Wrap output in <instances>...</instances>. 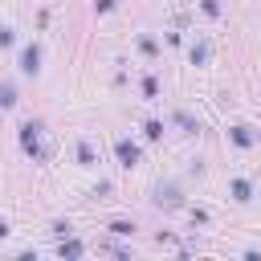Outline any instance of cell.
<instances>
[{
	"label": "cell",
	"instance_id": "30bf717a",
	"mask_svg": "<svg viewBox=\"0 0 261 261\" xmlns=\"http://www.w3.org/2000/svg\"><path fill=\"white\" fill-rule=\"evenodd\" d=\"M175 122H179V126H184V130H200V122H196V118H192V114H184V110H179V114H175Z\"/></svg>",
	"mask_w": 261,
	"mask_h": 261
},
{
	"label": "cell",
	"instance_id": "8992f818",
	"mask_svg": "<svg viewBox=\"0 0 261 261\" xmlns=\"http://www.w3.org/2000/svg\"><path fill=\"white\" fill-rule=\"evenodd\" d=\"M0 106H4V110L16 106V90H12V82H0Z\"/></svg>",
	"mask_w": 261,
	"mask_h": 261
},
{
	"label": "cell",
	"instance_id": "7a4b0ae2",
	"mask_svg": "<svg viewBox=\"0 0 261 261\" xmlns=\"http://www.w3.org/2000/svg\"><path fill=\"white\" fill-rule=\"evenodd\" d=\"M114 155H118L122 167H135V163H139V147H135L130 139H118V143H114Z\"/></svg>",
	"mask_w": 261,
	"mask_h": 261
},
{
	"label": "cell",
	"instance_id": "4fadbf2b",
	"mask_svg": "<svg viewBox=\"0 0 261 261\" xmlns=\"http://www.w3.org/2000/svg\"><path fill=\"white\" fill-rule=\"evenodd\" d=\"M163 135V122H147V139H159Z\"/></svg>",
	"mask_w": 261,
	"mask_h": 261
},
{
	"label": "cell",
	"instance_id": "7c38bea8",
	"mask_svg": "<svg viewBox=\"0 0 261 261\" xmlns=\"http://www.w3.org/2000/svg\"><path fill=\"white\" fill-rule=\"evenodd\" d=\"M110 232H118V237H126V232H135V228H130L126 220H114V224H110Z\"/></svg>",
	"mask_w": 261,
	"mask_h": 261
},
{
	"label": "cell",
	"instance_id": "5b68a950",
	"mask_svg": "<svg viewBox=\"0 0 261 261\" xmlns=\"http://www.w3.org/2000/svg\"><path fill=\"white\" fill-rule=\"evenodd\" d=\"M155 204H167V208H175L179 204V192L167 184V188H155Z\"/></svg>",
	"mask_w": 261,
	"mask_h": 261
},
{
	"label": "cell",
	"instance_id": "5bb4252c",
	"mask_svg": "<svg viewBox=\"0 0 261 261\" xmlns=\"http://www.w3.org/2000/svg\"><path fill=\"white\" fill-rule=\"evenodd\" d=\"M114 8V0H98V12H110Z\"/></svg>",
	"mask_w": 261,
	"mask_h": 261
},
{
	"label": "cell",
	"instance_id": "8fae6325",
	"mask_svg": "<svg viewBox=\"0 0 261 261\" xmlns=\"http://www.w3.org/2000/svg\"><path fill=\"white\" fill-rule=\"evenodd\" d=\"M77 159L90 167V163H94V147H90V143H77Z\"/></svg>",
	"mask_w": 261,
	"mask_h": 261
},
{
	"label": "cell",
	"instance_id": "6da1fadb",
	"mask_svg": "<svg viewBox=\"0 0 261 261\" xmlns=\"http://www.w3.org/2000/svg\"><path fill=\"white\" fill-rule=\"evenodd\" d=\"M41 122H24L20 126V147L29 151V155H37V159H45V147H41Z\"/></svg>",
	"mask_w": 261,
	"mask_h": 261
},
{
	"label": "cell",
	"instance_id": "ba28073f",
	"mask_svg": "<svg viewBox=\"0 0 261 261\" xmlns=\"http://www.w3.org/2000/svg\"><path fill=\"white\" fill-rule=\"evenodd\" d=\"M232 196H237V200H249V196H253L249 179H232Z\"/></svg>",
	"mask_w": 261,
	"mask_h": 261
},
{
	"label": "cell",
	"instance_id": "52a82bcc",
	"mask_svg": "<svg viewBox=\"0 0 261 261\" xmlns=\"http://www.w3.org/2000/svg\"><path fill=\"white\" fill-rule=\"evenodd\" d=\"M204 61H208V45L196 41V45H192V65H204Z\"/></svg>",
	"mask_w": 261,
	"mask_h": 261
},
{
	"label": "cell",
	"instance_id": "277c9868",
	"mask_svg": "<svg viewBox=\"0 0 261 261\" xmlns=\"http://www.w3.org/2000/svg\"><path fill=\"white\" fill-rule=\"evenodd\" d=\"M228 139H232L237 147H253V143H257V135H253L249 126H232V130H228Z\"/></svg>",
	"mask_w": 261,
	"mask_h": 261
},
{
	"label": "cell",
	"instance_id": "3957f363",
	"mask_svg": "<svg viewBox=\"0 0 261 261\" xmlns=\"http://www.w3.org/2000/svg\"><path fill=\"white\" fill-rule=\"evenodd\" d=\"M20 69H24L29 77H33L37 69H41V49H37V45H29V49L20 53Z\"/></svg>",
	"mask_w": 261,
	"mask_h": 261
},
{
	"label": "cell",
	"instance_id": "9c48e42d",
	"mask_svg": "<svg viewBox=\"0 0 261 261\" xmlns=\"http://www.w3.org/2000/svg\"><path fill=\"white\" fill-rule=\"evenodd\" d=\"M61 257H82V241H61Z\"/></svg>",
	"mask_w": 261,
	"mask_h": 261
}]
</instances>
